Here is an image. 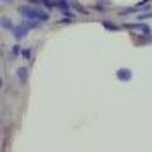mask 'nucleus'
Listing matches in <instances>:
<instances>
[{"label":"nucleus","instance_id":"7","mask_svg":"<svg viewBox=\"0 0 152 152\" xmlns=\"http://www.w3.org/2000/svg\"><path fill=\"white\" fill-rule=\"evenodd\" d=\"M102 26H104L105 29H109V31H119V26H118V24H114V23H111V21H104V23H102Z\"/></svg>","mask_w":152,"mask_h":152},{"label":"nucleus","instance_id":"6","mask_svg":"<svg viewBox=\"0 0 152 152\" xmlns=\"http://www.w3.org/2000/svg\"><path fill=\"white\" fill-rule=\"evenodd\" d=\"M152 42V35H143V37H137L135 38V43L137 45H147V43H151Z\"/></svg>","mask_w":152,"mask_h":152},{"label":"nucleus","instance_id":"12","mask_svg":"<svg viewBox=\"0 0 152 152\" xmlns=\"http://www.w3.org/2000/svg\"><path fill=\"white\" fill-rule=\"evenodd\" d=\"M62 12H64V16H67V18H73V16H75V14H73V12H71V10H62Z\"/></svg>","mask_w":152,"mask_h":152},{"label":"nucleus","instance_id":"4","mask_svg":"<svg viewBox=\"0 0 152 152\" xmlns=\"http://www.w3.org/2000/svg\"><path fill=\"white\" fill-rule=\"evenodd\" d=\"M16 75H18V78H19L21 83H26V81H28V76H29L28 67H19L18 71H16Z\"/></svg>","mask_w":152,"mask_h":152},{"label":"nucleus","instance_id":"3","mask_svg":"<svg viewBox=\"0 0 152 152\" xmlns=\"http://www.w3.org/2000/svg\"><path fill=\"white\" fill-rule=\"evenodd\" d=\"M26 33H28V28H26L24 24L14 26V29H12V35L16 37V40H21V38H24V37H26Z\"/></svg>","mask_w":152,"mask_h":152},{"label":"nucleus","instance_id":"5","mask_svg":"<svg viewBox=\"0 0 152 152\" xmlns=\"http://www.w3.org/2000/svg\"><path fill=\"white\" fill-rule=\"evenodd\" d=\"M124 28H128V29H142L143 33H147V35H151V28L147 26V24H124Z\"/></svg>","mask_w":152,"mask_h":152},{"label":"nucleus","instance_id":"11","mask_svg":"<svg viewBox=\"0 0 152 152\" xmlns=\"http://www.w3.org/2000/svg\"><path fill=\"white\" fill-rule=\"evenodd\" d=\"M21 56L24 57V59H29V56H31V50H29V48H26V50H23V52H21Z\"/></svg>","mask_w":152,"mask_h":152},{"label":"nucleus","instance_id":"13","mask_svg":"<svg viewBox=\"0 0 152 152\" xmlns=\"http://www.w3.org/2000/svg\"><path fill=\"white\" fill-rule=\"evenodd\" d=\"M4 2H9V0H4Z\"/></svg>","mask_w":152,"mask_h":152},{"label":"nucleus","instance_id":"10","mask_svg":"<svg viewBox=\"0 0 152 152\" xmlns=\"http://www.w3.org/2000/svg\"><path fill=\"white\" fill-rule=\"evenodd\" d=\"M137 19H138V21H143V19H152V12H145V14H142V16H137Z\"/></svg>","mask_w":152,"mask_h":152},{"label":"nucleus","instance_id":"2","mask_svg":"<svg viewBox=\"0 0 152 152\" xmlns=\"http://www.w3.org/2000/svg\"><path fill=\"white\" fill-rule=\"evenodd\" d=\"M132 76H133V73H132V69H128V67H119L116 71V78L119 81H130Z\"/></svg>","mask_w":152,"mask_h":152},{"label":"nucleus","instance_id":"8","mask_svg":"<svg viewBox=\"0 0 152 152\" xmlns=\"http://www.w3.org/2000/svg\"><path fill=\"white\" fill-rule=\"evenodd\" d=\"M2 26H4V28H7V29H14V24H12L7 18H2Z\"/></svg>","mask_w":152,"mask_h":152},{"label":"nucleus","instance_id":"1","mask_svg":"<svg viewBox=\"0 0 152 152\" xmlns=\"http://www.w3.org/2000/svg\"><path fill=\"white\" fill-rule=\"evenodd\" d=\"M19 14L26 19H37V21H48V14L45 10H40V9H35L31 5H21L19 7Z\"/></svg>","mask_w":152,"mask_h":152},{"label":"nucleus","instance_id":"9","mask_svg":"<svg viewBox=\"0 0 152 152\" xmlns=\"http://www.w3.org/2000/svg\"><path fill=\"white\" fill-rule=\"evenodd\" d=\"M69 4H71V5H73V7H75L76 10H80V12H86V10L83 9V7H81V5H80V4H78V2H76V0H71V2H69Z\"/></svg>","mask_w":152,"mask_h":152}]
</instances>
